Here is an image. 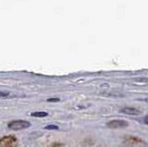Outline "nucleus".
Segmentation results:
<instances>
[{
	"mask_svg": "<svg viewBox=\"0 0 148 147\" xmlns=\"http://www.w3.org/2000/svg\"><path fill=\"white\" fill-rule=\"evenodd\" d=\"M8 127L12 131H21L30 127V123L22 120H17V121H11L8 123Z\"/></svg>",
	"mask_w": 148,
	"mask_h": 147,
	"instance_id": "nucleus-1",
	"label": "nucleus"
},
{
	"mask_svg": "<svg viewBox=\"0 0 148 147\" xmlns=\"http://www.w3.org/2000/svg\"><path fill=\"white\" fill-rule=\"evenodd\" d=\"M18 146V139L12 136H3L0 138V147H17Z\"/></svg>",
	"mask_w": 148,
	"mask_h": 147,
	"instance_id": "nucleus-2",
	"label": "nucleus"
},
{
	"mask_svg": "<svg viewBox=\"0 0 148 147\" xmlns=\"http://www.w3.org/2000/svg\"><path fill=\"white\" fill-rule=\"evenodd\" d=\"M31 116L45 117V116H48V113H47V112H32V113H31Z\"/></svg>",
	"mask_w": 148,
	"mask_h": 147,
	"instance_id": "nucleus-6",
	"label": "nucleus"
},
{
	"mask_svg": "<svg viewBox=\"0 0 148 147\" xmlns=\"http://www.w3.org/2000/svg\"><path fill=\"white\" fill-rule=\"evenodd\" d=\"M59 127L56 126V125H48V126H45V129H58Z\"/></svg>",
	"mask_w": 148,
	"mask_h": 147,
	"instance_id": "nucleus-7",
	"label": "nucleus"
},
{
	"mask_svg": "<svg viewBox=\"0 0 148 147\" xmlns=\"http://www.w3.org/2000/svg\"><path fill=\"white\" fill-rule=\"evenodd\" d=\"M144 123H145L146 125H148V115H147V116L144 117Z\"/></svg>",
	"mask_w": 148,
	"mask_h": 147,
	"instance_id": "nucleus-9",
	"label": "nucleus"
},
{
	"mask_svg": "<svg viewBox=\"0 0 148 147\" xmlns=\"http://www.w3.org/2000/svg\"><path fill=\"white\" fill-rule=\"evenodd\" d=\"M124 146L125 147H146L145 142L142 141L140 138L137 137H127L124 141Z\"/></svg>",
	"mask_w": 148,
	"mask_h": 147,
	"instance_id": "nucleus-3",
	"label": "nucleus"
},
{
	"mask_svg": "<svg viewBox=\"0 0 148 147\" xmlns=\"http://www.w3.org/2000/svg\"><path fill=\"white\" fill-rule=\"evenodd\" d=\"M9 96V93L8 92H0V98H6Z\"/></svg>",
	"mask_w": 148,
	"mask_h": 147,
	"instance_id": "nucleus-8",
	"label": "nucleus"
},
{
	"mask_svg": "<svg viewBox=\"0 0 148 147\" xmlns=\"http://www.w3.org/2000/svg\"><path fill=\"white\" fill-rule=\"evenodd\" d=\"M106 126L110 127V128H123V127L128 126V123L126 121H123V120H114V121L107 123Z\"/></svg>",
	"mask_w": 148,
	"mask_h": 147,
	"instance_id": "nucleus-4",
	"label": "nucleus"
},
{
	"mask_svg": "<svg viewBox=\"0 0 148 147\" xmlns=\"http://www.w3.org/2000/svg\"><path fill=\"white\" fill-rule=\"evenodd\" d=\"M48 101H49V102H52V101H59V98H49Z\"/></svg>",
	"mask_w": 148,
	"mask_h": 147,
	"instance_id": "nucleus-10",
	"label": "nucleus"
},
{
	"mask_svg": "<svg viewBox=\"0 0 148 147\" xmlns=\"http://www.w3.org/2000/svg\"><path fill=\"white\" fill-rule=\"evenodd\" d=\"M146 102H148V100H146Z\"/></svg>",
	"mask_w": 148,
	"mask_h": 147,
	"instance_id": "nucleus-11",
	"label": "nucleus"
},
{
	"mask_svg": "<svg viewBox=\"0 0 148 147\" xmlns=\"http://www.w3.org/2000/svg\"><path fill=\"white\" fill-rule=\"evenodd\" d=\"M121 113H124V114H127V115H139L140 114V111L135 109V107H124L121 110Z\"/></svg>",
	"mask_w": 148,
	"mask_h": 147,
	"instance_id": "nucleus-5",
	"label": "nucleus"
}]
</instances>
